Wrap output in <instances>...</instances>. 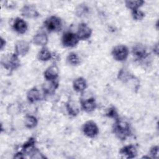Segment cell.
Wrapping results in <instances>:
<instances>
[{"mask_svg":"<svg viewBox=\"0 0 159 159\" xmlns=\"http://www.w3.org/2000/svg\"><path fill=\"white\" fill-rule=\"evenodd\" d=\"M113 131L116 137L121 140H125L132 134L131 127L129 123L119 118L116 120Z\"/></svg>","mask_w":159,"mask_h":159,"instance_id":"1","label":"cell"},{"mask_svg":"<svg viewBox=\"0 0 159 159\" xmlns=\"http://www.w3.org/2000/svg\"><path fill=\"white\" fill-rule=\"evenodd\" d=\"M1 64L6 70L12 71L19 67L20 61L16 53H11L2 57Z\"/></svg>","mask_w":159,"mask_h":159,"instance_id":"2","label":"cell"},{"mask_svg":"<svg viewBox=\"0 0 159 159\" xmlns=\"http://www.w3.org/2000/svg\"><path fill=\"white\" fill-rule=\"evenodd\" d=\"M45 29L50 32H57L61 30L62 28V23L61 19L55 16L48 17L44 22Z\"/></svg>","mask_w":159,"mask_h":159,"instance_id":"3","label":"cell"},{"mask_svg":"<svg viewBox=\"0 0 159 159\" xmlns=\"http://www.w3.org/2000/svg\"><path fill=\"white\" fill-rule=\"evenodd\" d=\"M111 54L116 60L123 61L128 57L129 49L125 45H119L113 48Z\"/></svg>","mask_w":159,"mask_h":159,"instance_id":"4","label":"cell"},{"mask_svg":"<svg viewBox=\"0 0 159 159\" xmlns=\"http://www.w3.org/2000/svg\"><path fill=\"white\" fill-rule=\"evenodd\" d=\"M84 134L90 138L96 137L99 133V129L97 124L93 120L86 122L82 127Z\"/></svg>","mask_w":159,"mask_h":159,"instance_id":"5","label":"cell"},{"mask_svg":"<svg viewBox=\"0 0 159 159\" xmlns=\"http://www.w3.org/2000/svg\"><path fill=\"white\" fill-rule=\"evenodd\" d=\"M79 40L76 34L71 32L64 33L61 38V43L65 47H74L78 44Z\"/></svg>","mask_w":159,"mask_h":159,"instance_id":"6","label":"cell"},{"mask_svg":"<svg viewBox=\"0 0 159 159\" xmlns=\"http://www.w3.org/2000/svg\"><path fill=\"white\" fill-rule=\"evenodd\" d=\"M78 39L84 40L88 39L92 34V29L85 23L79 24L77 33L76 34Z\"/></svg>","mask_w":159,"mask_h":159,"instance_id":"7","label":"cell"},{"mask_svg":"<svg viewBox=\"0 0 159 159\" xmlns=\"http://www.w3.org/2000/svg\"><path fill=\"white\" fill-rule=\"evenodd\" d=\"M133 55L137 60H143L148 57L146 51V48L144 45L142 43H137L134 45L132 49Z\"/></svg>","mask_w":159,"mask_h":159,"instance_id":"8","label":"cell"},{"mask_svg":"<svg viewBox=\"0 0 159 159\" xmlns=\"http://www.w3.org/2000/svg\"><path fill=\"white\" fill-rule=\"evenodd\" d=\"M20 12L23 16L30 19H35L40 16L36 8L34 6L29 4L24 5L21 8Z\"/></svg>","mask_w":159,"mask_h":159,"instance_id":"9","label":"cell"},{"mask_svg":"<svg viewBox=\"0 0 159 159\" xmlns=\"http://www.w3.org/2000/svg\"><path fill=\"white\" fill-rule=\"evenodd\" d=\"M30 48L29 43L25 40H19L15 44V52L17 55H25Z\"/></svg>","mask_w":159,"mask_h":159,"instance_id":"10","label":"cell"},{"mask_svg":"<svg viewBox=\"0 0 159 159\" xmlns=\"http://www.w3.org/2000/svg\"><path fill=\"white\" fill-rule=\"evenodd\" d=\"M14 30L20 34H23L26 32L27 30V24L25 20L19 17H17L13 23Z\"/></svg>","mask_w":159,"mask_h":159,"instance_id":"11","label":"cell"},{"mask_svg":"<svg viewBox=\"0 0 159 159\" xmlns=\"http://www.w3.org/2000/svg\"><path fill=\"white\" fill-rule=\"evenodd\" d=\"M120 153L127 158H134L137 155V150L134 145H129L122 147L120 150Z\"/></svg>","mask_w":159,"mask_h":159,"instance_id":"12","label":"cell"},{"mask_svg":"<svg viewBox=\"0 0 159 159\" xmlns=\"http://www.w3.org/2000/svg\"><path fill=\"white\" fill-rule=\"evenodd\" d=\"M58 68L57 66H49L44 72V78L47 81H53L57 80L58 76Z\"/></svg>","mask_w":159,"mask_h":159,"instance_id":"13","label":"cell"},{"mask_svg":"<svg viewBox=\"0 0 159 159\" xmlns=\"http://www.w3.org/2000/svg\"><path fill=\"white\" fill-rule=\"evenodd\" d=\"M58 86V81L57 80H55L53 81H47L43 85V90L44 93L47 94H53Z\"/></svg>","mask_w":159,"mask_h":159,"instance_id":"14","label":"cell"},{"mask_svg":"<svg viewBox=\"0 0 159 159\" xmlns=\"http://www.w3.org/2000/svg\"><path fill=\"white\" fill-rule=\"evenodd\" d=\"M82 109L86 112H91L96 108V103L94 98H91L86 100L81 101Z\"/></svg>","mask_w":159,"mask_h":159,"instance_id":"15","label":"cell"},{"mask_svg":"<svg viewBox=\"0 0 159 159\" xmlns=\"http://www.w3.org/2000/svg\"><path fill=\"white\" fill-rule=\"evenodd\" d=\"M88 86L86 80L83 77H78L75 79L73 83V89L77 92H83Z\"/></svg>","mask_w":159,"mask_h":159,"instance_id":"16","label":"cell"},{"mask_svg":"<svg viewBox=\"0 0 159 159\" xmlns=\"http://www.w3.org/2000/svg\"><path fill=\"white\" fill-rule=\"evenodd\" d=\"M32 42L37 45L45 46L48 42V37L46 34L43 32H39L34 36Z\"/></svg>","mask_w":159,"mask_h":159,"instance_id":"17","label":"cell"},{"mask_svg":"<svg viewBox=\"0 0 159 159\" xmlns=\"http://www.w3.org/2000/svg\"><path fill=\"white\" fill-rule=\"evenodd\" d=\"M135 76H134L129 71L125 68H122L118 73L117 78L118 79L123 82L124 83H127L130 82L132 80H133Z\"/></svg>","mask_w":159,"mask_h":159,"instance_id":"18","label":"cell"},{"mask_svg":"<svg viewBox=\"0 0 159 159\" xmlns=\"http://www.w3.org/2000/svg\"><path fill=\"white\" fill-rule=\"evenodd\" d=\"M27 100L32 103L39 101L41 99L40 91L36 88H33L29 89L27 93Z\"/></svg>","mask_w":159,"mask_h":159,"instance_id":"19","label":"cell"},{"mask_svg":"<svg viewBox=\"0 0 159 159\" xmlns=\"http://www.w3.org/2000/svg\"><path fill=\"white\" fill-rule=\"evenodd\" d=\"M66 110L69 115L76 116L80 112V109L76 103L73 101H69L66 103Z\"/></svg>","mask_w":159,"mask_h":159,"instance_id":"20","label":"cell"},{"mask_svg":"<svg viewBox=\"0 0 159 159\" xmlns=\"http://www.w3.org/2000/svg\"><path fill=\"white\" fill-rule=\"evenodd\" d=\"M35 139L34 137H30L29 140L24 143L22 147V151L24 153H30L34 148H35Z\"/></svg>","mask_w":159,"mask_h":159,"instance_id":"21","label":"cell"},{"mask_svg":"<svg viewBox=\"0 0 159 159\" xmlns=\"http://www.w3.org/2000/svg\"><path fill=\"white\" fill-rule=\"evenodd\" d=\"M126 7L132 11L139 9L144 3L145 1L143 0H137V1H125V2Z\"/></svg>","mask_w":159,"mask_h":159,"instance_id":"22","label":"cell"},{"mask_svg":"<svg viewBox=\"0 0 159 159\" xmlns=\"http://www.w3.org/2000/svg\"><path fill=\"white\" fill-rule=\"evenodd\" d=\"M37 58L40 61H46L51 59L52 54L48 50V48L43 47L38 53Z\"/></svg>","mask_w":159,"mask_h":159,"instance_id":"23","label":"cell"},{"mask_svg":"<svg viewBox=\"0 0 159 159\" xmlns=\"http://www.w3.org/2000/svg\"><path fill=\"white\" fill-rule=\"evenodd\" d=\"M38 121L36 117L31 115H27L25 117L24 124L25 126L28 129H33L37 125Z\"/></svg>","mask_w":159,"mask_h":159,"instance_id":"24","label":"cell"},{"mask_svg":"<svg viewBox=\"0 0 159 159\" xmlns=\"http://www.w3.org/2000/svg\"><path fill=\"white\" fill-rule=\"evenodd\" d=\"M67 61L69 64L76 66L80 63V58L76 53L71 52L67 57Z\"/></svg>","mask_w":159,"mask_h":159,"instance_id":"25","label":"cell"},{"mask_svg":"<svg viewBox=\"0 0 159 159\" xmlns=\"http://www.w3.org/2000/svg\"><path fill=\"white\" fill-rule=\"evenodd\" d=\"M106 116L107 117H108L114 119L115 120H117V119L119 118L118 113H117V111L116 109L114 106L110 107L107 110V112L106 114Z\"/></svg>","mask_w":159,"mask_h":159,"instance_id":"26","label":"cell"},{"mask_svg":"<svg viewBox=\"0 0 159 159\" xmlns=\"http://www.w3.org/2000/svg\"><path fill=\"white\" fill-rule=\"evenodd\" d=\"M132 16L135 20H141L145 17V13L139 9L132 11Z\"/></svg>","mask_w":159,"mask_h":159,"instance_id":"27","label":"cell"},{"mask_svg":"<svg viewBox=\"0 0 159 159\" xmlns=\"http://www.w3.org/2000/svg\"><path fill=\"white\" fill-rule=\"evenodd\" d=\"M85 4H80L78 6V7L76 8V14L77 16L81 17L82 16H84V14H86V12L88 11V7L84 6Z\"/></svg>","mask_w":159,"mask_h":159,"instance_id":"28","label":"cell"},{"mask_svg":"<svg viewBox=\"0 0 159 159\" xmlns=\"http://www.w3.org/2000/svg\"><path fill=\"white\" fill-rule=\"evenodd\" d=\"M19 109L20 108L19 105L16 103H14L9 105V106L7 108V112L9 114H17L19 111Z\"/></svg>","mask_w":159,"mask_h":159,"instance_id":"29","label":"cell"},{"mask_svg":"<svg viewBox=\"0 0 159 159\" xmlns=\"http://www.w3.org/2000/svg\"><path fill=\"white\" fill-rule=\"evenodd\" d=\"M158 154V147L157 145L153 146L150 150V155L152 158H157Z\"/></svg>","mask_w":159,"mask_h":159,"instance_id":"30","label":"cell"},{"mask_svg":"<svg viewBox=\"0 0 159 159\" xmlns=\"http://www.w3.org/2000/svg\"><path fill=\"white\" fill-rule=\"evenodd\" d=\"M4 6L8 9H13L16 7V2L14 1H4Z\"/></svg>","mask_w":159,"mask_h":159,"instance_id":"31","label":"cell"},{"mask_svg":"<svg viewBox=\"0 0 159 159\" xmlns=\"http://www.w3.org/2000/svg\"><path fill=\"white\" fill-rule=\"evenodd\" d=\"M6 40L2 38V37H1L0 39V49L1 50H2L3 48L6 46Z\"/></svg>","mask_w":159,"mask_h":159,"instance_id":"32","label":"cell"},{"mask_svg":"<svg viewBox=\"0 0 159 159\" xmlns=\"http://www.w3.org/2000/svg\"><path fill=\"white\" fill-rule=\"evenodd\" d=\"M153 52L154 53L156 54V55H158V43L154 45V47H153Z\"/></svg>","mask_w":159,"mask_h":159,"instance_id":"33","label":"cell"}]
</instances>
